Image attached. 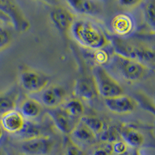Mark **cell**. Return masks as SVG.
I'll return each instance as SVG.
<instances>
[{
	"label": "cell",
	"mask_w": 155,
	"mask_h": 155,
	"mask_svg": "<svg viewBox=\"0 0 155 155\" xmlns=\"http://www.w3.org/2000/svg\"><path fill=\"white\" fill-rule=\"evenodd\" d=\"M0 22L2 23H4V24L12 26L9 18L8 17L7 15L5 14V12H3V10H2L1 8H0Z\"/></svg>",
	"instance_id": "cell-32"
},
{
	"label": "cell",
	"mask_w": 155,
	"mask_h": 155,
	"mask_svg": "<svg viewBox=\"0 0 155 155\" xmlns=\"http://www.w3.org/2000/svg\"><path fill=\"white\" fill-rule=\"evenodd\" d=\"M118 131L122 140L131 149H139L144 144V135L134 127L121 125L118 127Z\"/></svg>",
	"instance_id": "cell-15"
},
{
	"label": "cell",
	"mask_w": 155,
	"mask_h": 155,
	"mask_svg": "<svg viewBox=\"0 0 155 155\" xmlns=\"http://www.w3.org/2000/svg\"><path fill=\"white\" fill-rule=\"evenodd\" d=\"M71 135L76 140L85 143H93L96 140L97 137L88 127H86L81 121H79V123L77 124Z\"/></svg>",
	"instance_id": "cell-18"
},
{
	"label": "cell",
	"mask_w": 155,
	"mask_h": 155,
	"mask_svg": "<svg viewBox=\"0 0 155 155\" xmlns=\"http://www.w3.org/2000/svg\"><path fill=\"white\" fill-rule=\"evenodd\" d=\"M19 82L22 88L30 93L42 92L48 87L50 77L46 74L30 68H22L19 74Z\"/></svg>",
	"instance_id": "cell-5"
},
{
	"label": "cell",
	"mask_w": 155,
	"mask_h": 155,
	"mask_svg": "<svg viewBox=\"0 0 155 155\" xmlns=\"http://www.w3.org/2000/svg\"><path fill=\"white\" fill-rule=\"evenodd\" d=\"M0 8L7 15L12 27L18 32H26L30 29V23L21 8L14 1L0 0Z\"/></svg>",
	"instance_id": "cell-6"
},
{
	"label": "cell",
	"mask_w": 155,
	"mask_h": 155,
	"mask_svg": "<svg viewBox=\"0 0 155 155\" xmlns=\"http://www.w3.org/2000/svg\"><path fill=\"white\" fill-rule=\"evenodd\" d=\"M143 18L146 23L148 25L152 31L155 32V0H148L142 2Z\"/></svg>",
	"instance_id": "cell-22"
},
{
	"label": "cell",
	"mask_w": 155,
	"mask_h": 155,
	"mask_svg": "<svg viewBox=\"0 0 155 155\" xmlns=\"http://www.w3.org/2000/svg\"><path fill=\"white\" fill-rule=\"evenodd\" d=\"M53 147V140L48 136H42L23 140L21 149L27 155H48Z\"/></svg>",
	"instance_id": "cell-8"
},
{
	"label": "cell",
	"mask_w": 155,
	"mask_h": 155,
	"mask_svg": "<svg viewBox=\"0 0 155 155\" xmlns=\"http://www.w3.org/2000/svg\"><path fill=\"white\" fill-rule=\"evenodd\" d=\"M70 32L73 38L87 49L99 51L110 42L102 29L88 19H75Z\"/></svg>",
	"instance_id": "cell-1"
},
{
	"label": "cell",
	"mask_w": 155,
	"mask_h": 155,
	"mask_svg": "<svg viewBox=\"0 0 155 155\" xmlns=\"http://www.w3.org/2000/svg\"><path fill=\"white\" fill-rule=\"evenodd\" d=\"M113 144V155H124L129 150V147L122 140L116 141Z\"/></svg>",
	"instance_id": "cell-28"
},
{
	"label": "cell",
	"mask_w": 155,
	"mask_h": 155,
	"mask_svg": "<svg viewBox=\"0 0 155 155\" xmlns=\"http://www.w3.org/2000/svg\"><path fill=\"white\" fill-rule=\"evenodd\" d=\"M111 42L115 54L139 62L148 69H155V48L134 44L118 37L112 38Z\"/></svg>",
	"instance_id": "cell-2"
},
{
	"label": "cell",
	"mask_w": 155,
	"mask_h": 155,
	"mask_svg": "<svg viewBox=\"0 0 155 155\" xmlns=\"http://www.w3.org/2000/svg\"><path fill=\"white\" fill-rule=\"evenodd\" d=\"M140 100L141 103L143 105L142 106H143L145 109L151 111V113H153L155 115V106L150 101H148L147 99H144V98H140Z\"/></svg>",
	"instance_id": "cell-31"
},
{
	"label": "cell",
	"mask_w": 155,
	"mask_h": 155,
	"mask_svg": "<svg viewBox=\"0 0 155 155\" xmlns=\"http://www.w3.org/2000/svg\"><path fill=\"white\" fill-rule=\"evenodd\" d=\"M47 113L58 130L66 136L71 134L80 121V120H76L69 116L61 106L54 109H48Z\"/></svg>",
	"instance_id": "cell-7"
},
{
	"label": "cell",
	"mask_w": 155,
	"mask_h": 155,
	"mask_svg": "<svg viewBox=\"0 0 155 155\" xmlns=\"http://www.w3.org/2000/svg\"><path fill=\"white\" fill-rule=\"evenodd\" d=\"M92 78L98 95L105 99L124 95V89L120 83L112 77L102 66L96 65L94 68Z\"/></svg>",
	"instance_id": "cell-3"
},
{
	"label": "cell",
	"mask_w": 155,
	"mask_h": 155,
	"mask_svg": "<svg viewBox=\"0 0 155 155\" xmlns=\"http://www.w3.org/2000/svg\"><path fill=\"white\" fill-rule=\"evenodd\" d=\"M42 92L41 101L48 109L60 107L67 100V91L61 85H51L47 87Z\"/></svg>",
	"instance_id": "cell-10"
},
{
	"label": "cell",
	"mask_w": 155,
	"mask_h": 155,
	"mask_svg": "<svg viewBox=\"0 0 155 155\" xmlns=\"http://www.w3.org/2000/svg\"><path fill=\"white\" fill-rule=\"evenodd\" d=\"M141 2L142 1H139V0H120L118 3L123 7L133 8L140 5Z\"/></svg>",
	"instance_id": "cell-30"
},
{
	"label": "cell",
	"mask_w": 155,
	"mask_h": 155,
	"mask_svg": "<svg viewBox=\"0 0 155 155\" xmlns=\"http://www.w3.org/2000/svg\"><path fill=\"white\" fill-rule=\"evenodd\" d=\"M2 127H1V125H0V139H1V137H2Z\"/></svg>",
	"instance_id": "cell-33"
},
{
	"label": "cell",
	"mask_w": 155,
	"mask_h": 155,
	"mask_svg": "<svg viewBox=\"0 0 155 155\" xmlns=\"http://www.w3.org/2000/svg\"><path fill=\"white\" fill-rule=\"evenodd\" d=\"M50 19L57 30L62 34L70 32L76 19L74 13L64 6H55L51 9Z\"/></svg>",
	"instance_id": "cell-9"
},
{
	"label": "cell",
	"mask_w": 155,
	"mask_h": 155,
	"mask_svg": "<svg viewBox=\"0 0 155 155\" xmlns=\"http://www.w3.org/2000/svg\"><path fill=\"white\" fill-rule=\"evenodd\" d=\"M80 121L88 127L96 136L99 135L106 128L104 122L97 116H83L80 119Z\"/></svg>",
	"instance_id": "cell-23"
},
{
	"label": "cell",
	"mask_w": 155,
	"mask_h": 155,
	"mask_svg": "<svg viewBox=\"0 0 155 155\" xmlns=\"http://www.w3.org/2000/svg\"><path fill=\"white\" fill-rule=\"evenodd\" d=\"M66 4L78 14L86 16H96L102 12V5L99 1L69 0Z\"/></svg>",
	"instance_id": "cell-14"
},
{
	"label": "cell",
	"mask_w": 155,
	"mask_h": 155,
	"mask_svg": "<svg viewBox=\"0 0 155 155\" xmlns=\"http://www.w3.org/2000/svg\"><path fill=\"white\" fill-rule=\"evenodd\" d=\"M26 123V120L21 113L16 109L4 113L0 118V125L2 130L9 134H18L21 132Z\"/></svg>",
	"instance_id": "cell-12"
},
{
	"label": "cell",
	"mask_w": 155,
	"mask_h": 155,
	"mask_svg": "<svg viewBox=\"0 0 155 155\" xmlns=\"http://www.w3.org/2000/svg\"><path fill=\"white\" fill-rule=\"evenodd\" d=\"M95 61L98 62L97 65L102 66V64H104L109 61V56L106 51H103V49L99 50V51H95V53L94 54Z\"/></svg>",
	"instance_id": "cell-29"
},
{
	"label": "cell",
	"mask_w": 155,
	"mask_h": 155,
	"mask_svg": "<svg viewBox=\"0 0 155 155\" xmlns=\"http://www.w3.org/2000/svg\"><path fill=\"white\" fill-rule=\"evenodd\" d=\"M111 27L115 34L120 37H125L133 31L134 23L130 16L125 13H120L112 19Z\"/></svg>",
	"instance_id": "cell-16"
},
{
	"label": "cell",
	"mask_w": 155,
	"mask_h": 155,
	"mask_svg": "<svg viewBox=\"0 0 155 155\" xmlns=\"http://www.w3.org/2000/svg\"><path fill=\"white\" fill-rule=\"evenodd\" d=\"M74 94L80 100H92L98 95L93 78L84 76L78 78L75 81Z\"/></svg>",
	"instance_id": "cell-13"
},
{
	"label": "cell",
	"mask_w": 155,
	"mask_h": 155,
	"mask_svg": "<svg viewBox=\"0 0 155 155\" xmlns=\"http://www.w3.org/2000/svg\"><path fill=\"white\" fill-rule=\"evenodd\" d=\"M91 155H113V144L102 143L92 152Z\"/></svg>",
	"instance_id": "cell-27"
},
{
	"label": "cell",
	"mask_w": 155,
	"mask_h": 155,
	"mask_svg": "<svg viewBox=\"0 0 155 155\" xmlns=\"http://www.w3.org/2000/svg\"><path fill=\"white\" fill-rule=\"evenodd\" d=\"M12 41V34L7 27L0 26V51L5 50Z\"/></svg>",
	"instance_id": "cell-26"
},
{
	"label": "cell",
	"mask_w": 155,
	"mask_h": 155,
	"mask_svg": "<svg viewBox=\"0 0 155 155\" xmlns=\"http://www.w3.org/2000/svg\"><path fill=\"white\" fill-rule=\"evenodd\" d=\"M99 136H100V140L103 143H113L121 140L118 128L114 127H106L103 131L99 134Z\"/></svg>",
	"instance_id": "cell-24"
},
{
	"label": "cell",
	"mask_w": 155,
	"mask_h": 155,
	"mask_svg": "<svg viewBox=\"0 0 155 155\" xmlns=\"http://www.w3.org/2000/svg\"><path fill=\"white\" fill-rule=\"evenodd\" d=\"M44 128L40 125L32 122L26 121L25 126L21 132H19L18 135L22 137L23 140L32 139V138L42 137V136H47L44 134Z\"/></svg>",
	"instance_id": "cell-21"
},
{
	"label": "cell",
	"mask_w": 155,
	"mask_h": 155,
	"mask_svg": "<svg viewBox=\"0 0 155 155\" xmlns=\"http://www.w3.org/2000/svg\"><path fill=\"white\" fill-rule=\"evenodd\" d=\"M111 61L120 75L124 80L130 82L142 79L149 70L139 62L117 54L113 55Z\"/></svg>",
	"instance_id": "cell-4"
},
{
	"label": "cell",
	"mask_w": 155,
	"mask_h": 155,
	"mask_svg": "<svg viewBox=\"0 0 155 155\" xmlns=\"http://www.w3.org/2000/svg\"><path fill=\"white\" fill-rule=\"evenodd\" d=\"M61 107L65 110L66 113L76 120L80 119L84 116L85 107L82 102L77 98L67 99L66 102L61 106Z\"/></svg>",
	"instance_id": "cell-20"
},
{
	"label": "cell",
	"mask_w": 155,
	"mask_h": 155,
	"mask_svg": "<svg viewBox=\"0 0 155 155\" xmlns=\"http://www.w3.org/2000/svg\"><path fill=\"white\" fill-rule=\"evenodd\" d=\"M64 155H86L85 152L70 137L64 140Z\"/></svg>",
	"instance_id": "cell-25"
},
{
	"label": "cell",
	"mask_w": 155,
	"mask_h": 155,
	"mask_svg": "<svg viewBox=\"0 0 155 155\" xmlns=\"http://www.w3.org/2000/svg\"><path fill=\"white\" fill-rule=\"evenodd\" d=\"M42 110L41 104L37 100L27 98L22 102L20 106V113L24 118L34 119L41 114Z\"/></svg>",
	"instance_id": "cell-17"
},
{
	"label": "cell",
	"mask_w": 155,
	"mask_h": 155,
	"mask_svg": "<svg viewBox=\"0 0 155 155\" xmlns=\"http://www.w3.org/2000/svg\"><path fill=\"white\" fill-rule=\"evenodd\" d=\"M18 99V92L10 90L9 92L0 93V115L14 110Z\"/></svg>",
	"instance_id": "cell-19"
},
{
	"label": "cell",
	"mask_w": 155,
	"mask_h": 155,
	"mask_svg": "<svg viewBox=\"0 0 155 155\" xmlns=\"http://www.w3.org/2000/svg\"><path fill=\"white\" fill-rule=\"evenodd\" d=\"M104 102L109 111L116 114H128L132 113L136 108V102L134 99L124 94L119 96L106 99Z\"/></svg>",
	"instance_id": "cell-11"
}]
</instances>
